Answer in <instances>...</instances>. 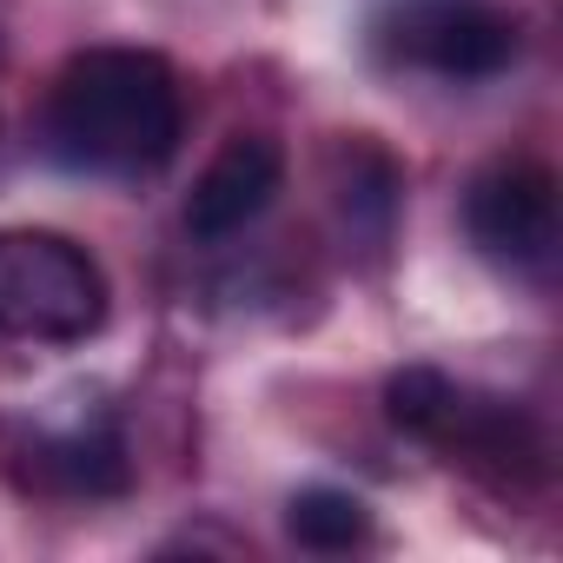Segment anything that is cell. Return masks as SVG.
Returning a JSON list of instances; mask_svg holds the SVG:
<instances>
[{
	"mask_svg": "<svg viewBox=\"0 0 563 563\" xmlns=\"http://www.w3.org/2000/svg\"><path fill=\"white\" fill-rule=\"evenodd\" d=\"M186 133V93L173 60L146 47H87L60 67L41 146L87 179H153Z\"/></svg>",
	"mask_w": 563,
	"mask_h": 563,
	"instance_id": "1",
	"label": "cell"
},
{
	"mask_svg": "<svg viewBox=\"0 0 563 563\" xmlns=\"http://www.w3.org/2000/svg\"><path fill=\"white\" fill-rule=\"evenodd\" d=\"M385 411L405 438L431 444L444 464H457L497 497H537L550 484V438L510 398L471 391L431 365H405L385 385Z\"/></svg>",
	"mask_w": 563,
	"mask_h": 563,
	"instance_id": "2",
	"label": "cell"
},
{
	"mask_svg": "<svg viewBox=\"0 0 563 563\" xmlns=\"http://www.w3.org/2000/svg\"><path fill=\"white\" fill-rule=\"evenodd\" d=\"M107 272L80 239L47 225L0 232V339L87 345L107 325Z\"/></svg>",
	"mask_w": 563,
	"mask_h": 563,
	"instance_id": "3",
	"label": "cell"
},
{
	"mask_svg": "<svg viewBox=\"0 0 563 563\" xmlns=\"http://www.w3.org/2000/svg\"><path fill=\"white\" fill-rule=\"evenodd\" d=\"M365 41L385 67L477 87L517 67L523 14L510 0H372Z\"/></svg>",
	"mask_w": 563,
	"mask_h": 563,
	"instance_id": "4",
	"label": "cell"
},
{
	"mask_svg": "<svg viewBox=\"0 0 563 563\" xmlns=\"http://www.w3.org/2000/svg\"><path fill=\"white\" fill-rule=\"evenodd\" d=\"M464 239L510 278H550L556 265V173L543 159H490L464 186Z\"/></svg>",
	"mask_w": 563,
	"mask_h": 563,
	"instance_id": "5",
	"label": "cell"
},
{
	"mask_svg": "<svg viewBox=\"0 0 563 563\" xmlns=\"http://www.w3.org/2000/svg\"><path fill=\"white\" fill-rule=\"evenodd\" d=\"M278 192H286V146L272 133H232L186 192V232L199 245H225L258 225Z\"/></svg>",
	"mask_w": 563,
	"mask_h": 563,
	"instance_id": "6",
	"label": "cell"
},
{
	"mask_svg": "<svg viewBox=\"0 0 563 563\" xmlns=\"http://www.w3.org/2000/svg\"><path fill=\"white\" fill-rule=\"evenodd\" d=\"M34 477L60 497H120L126 490V444L113 424H74L34 444Z\"/></svg>",
	"mask_w": 563,
	"mask_h": 563,
	"instance_id": "7",
	"label": "cell"
},
{
	"mask_svg": "<svg viewBox=\"0 0 563 563\" xmlns=\"http://www.w3.org/2000/svg\"><path fill=\"white\" fill-rule=\"evenodd\" d=\"M332 192H339V212H345L352 232L385 239L405 179H398V166H391L365 133H352V140H339V153H332Z\"/></svg>",
	"mask_w": 563,
	"mask_h": 563,
	"instance_id": "8",
	"label": "cell"
},
{
	"mask_svg": "<svg viewBox=\"0 0 563 563\" xmlns=\"http://www.w3.org/2000/svg\"><path fill=\"white\" fill-rule=\"evenodd\" d=\"M286 530H292V543H299V550L339 556V550L372 543V510H365V497H352V490L306 484V490L286 504Z\"/></svg>",
	"mask_w": 563,
	"mask_h": 563,
	"instance_id": "9",
	"label": "cell"
},
{
	"mask_svg": "<svg viewBox=\"0 0 563 563\" xmlns=\"http://www.w3.org/2000/svg\"><path fill=\"white\" fill-rule=\"evenodd\" d=\"M0 54H8V27H0Z\"/></svg>",
	"mask_w": 563,
	"mask_h": 563,
	"instance_id": "10",
	"label": "cell"
}]
</instances>
